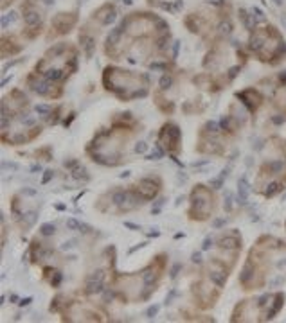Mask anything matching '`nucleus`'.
Segmentation results:
<instances>
[{
    "instance_id": "obj_6",
    "label": "nucleus",
    "mask_w": 286,
    "mask_h": 323,
    "mask_svg": "<svg viewBox=\"0 0 286 323\" xmlns=\"http://www.w3.org/2000/svg\"><path fill=\"white\" fill-rule=\"evenodd\" d=\"M77 23V11H67V13H58L50 22V33L49 38L54 36H63L69 35Z\"/></svg>"
},
{
    "instance_id": "obj_11",
    "label": "nucleus",
    "mask_w": 286,
    "mask_h": 323,
    "mask_svg": "<svg viewBox=\"0 0 286 323\" xmlns=\"http://www.w3.org/2000/svg\"><path fill=\"white\" fill-rule=\"evenodd\" d=\"M54 232H56V226H54V224H50V223H47V224H42V228H40V233H42L43 237H49V236H53Z\"/></svg>"
},
{
    "instance_id": "obj_8",
    "label": "nucleus",
    "mask_w": 286,
    "mask_h": 323,
    "mask_svg": "<svg viewBox=\"0 0 286 323\" xmlns=\"http://www.w3.org/2000/svg\"><path fill=\"white\" fill-rule=\"evenodd\" d=\"M22 50V45L18 43L16 36L13 35H4L2 36V57H8V56H15Z\"/></svg>"
},
{
    "instance_id": "obj_13",
    "label": "nucleus",
    "mask_w": 286,
    "mask_h": 323,
    "mask_svg": "<svg viewBox=\"0 0 286 323\" xmlns=\"http://www.w3.org/2000/svg\"><path fill=\"white\" fill-rule=\"evenodd\" d=\"M53 176H54V174H53V171H45V176H43V180H42L43 185H45V183L49 182V180L53 178Z\"/></svg>"
},
{
    "instance_id": "obj_3",
    "label": "nucleus",
    "mask_w": 286,
    "mask_h": 323,
    "mask_svg": "<svg viewBox=\"0 0 286 323\" xmlns=\"http://www.w3.org/2000/svg\"><path fill=\"white\" fill-rule=\"evenodd\" d=\"M248 47L265 63H279L286 57V43L282 42L279 31L272 25L261 27L252 33Z\"/></svg>"
},
{
    "instance_id": "obj_14",
    "label": "nucleus",
    "mask_w": 286,
    "mask_h": 323,
    "mask_svg": "<svg viewBox=\"0 0 286 323\" xmlns=\"http://www.w3.org/2000/svg\"><path fill=\"white\" fill-rule=\"evenodd\" d=\"M157 311H159V307H157V305H153V307H151V309H149V311H148V316H149V318H151V316L155 314Z\"/></svg>"
},
{
    "instance_id": "obj_9",
    "label": "nucleus",
    "mask_w": 286,
    "mask_h": 323,
    "mask_svg": "<svg viewBox=\"0 0 286 323\" xmlns=\"http://www.w3.org/2000/svg\"><path fill=\"white\" fill-rule=\"evenodd\" d=\"M155 106L159 108L162 113H166V115L173 113V110H175V104H173L169 99H166L164 90H161V88H157V90H155Z\"/></svg>"
},
{
    "instance_id": "obj_10",
    "label": "nucleus",
    "mask_w": 286,
    "mask_h": 323,
    "mask_svg": "<svg viewBox=\"0 0 286 323\" xmlns=\"http://www.w3.org/2000/svg\"><path fill=\"white\" fill-rule=\"evenodd\" d=\"M43 280L49 282L53 287H58L61 282V273L58 270H54V268H47L45 273H43Z\"/></svg>"
},
{
    "instance_id": "obj_1",
    "label": "nucleus",
    "mask_w": 286,
    "mask_h": 323,
    "mask_svg": "<svg viewBox=\"0 0 286 323\" xmlns=\"http://www.w3.org/2000/svg\"><path fill=\"white\" fill-rule=\"evenodd\" d=\"M279 251H286V244L275 237L263 236L256 241L240 277V284L245 291L263 287L270 270V258Z\"/></svg>"
},
{
    "instance_id": "obj_12",
    "label": "nucleus",
    "mask_w": 286,
    "mask_h": 323,
    "mask_svg": "<svg viewBox=\"0 0 286 323\" xmlns=\"http://www.w3.org/2000/svg\"><path fill=\"white\" fill-rule=\"evenodd\" d=\"M67 226H69V228H72V230H76V228H80L81 224L77 223L76 219H69V221H67Z\"/></svg>"
},
{
    "instance_id": "obj_5",
    "label": "nucleus",
    "mask_w": 286,
    "mask_h": 323,
    "mask_svg": "<svg viewBox=\"0 0 286 323\" xmlns=\"http://www.w3.org/2000/svg\"><path fill=\"white\" fill-rule=\"evenodd\" d=\"M157 142H159V148H162L171 156H176L180 153V149H182L180 128L175 122H166L161 128V131H159V135H157Z\"/></svg>"
},
{
    "instance_id": "obj_2",
    "label": "nucleus",
    "mask_w": 286,
    "mask_h": 323,
    "mask_svg": "<svg viewBox=\"0 0 286 323\" xmlns=\"http://www.w3.org/2000/svg\"><path fill=\"white\" fill-rule=\"evenodd\" d=\"M103 84L108 92H112L122 103L144 97V95L148 94V86H149L148 77L146 76L130 72V70L115 69V67H107V69H105Z\"/></svg>"
},
{
    "instance_id": "obj_7",
    "label": "nucleus",
    "mask_w": 286,
    "mask_h": 323,
    "mask_svg": "<svg viewBox=\"0 0 286 323\" xmlns=\"http://www.w3.org/2000/svg\"><path fill=\"white\" fill-rule=\"evenodd\" d=\"M238 97L241 99L243 106L247 108L250 113L259 111V108L263 106V94L257 88H245V90L238 92Z\"/></svg>"
},
{
    "instance_id": "obj_4",
    "label": "nucleus",
    "mask_w": 286,
    "mask_h": 323,
    "mask_svg": "<svg viewBox=\"0 0 286 323\" xmlns=\"http://www.w3.org/2000/svg\"><path fill=\"white\" fill-rule=\"evenodd\" d=\"M216 209V198L213 196V190L205 185H195L191 192V207L187 210V216L191 221H207L213 216V210Z\"/></svg>"
}]
</instances>
